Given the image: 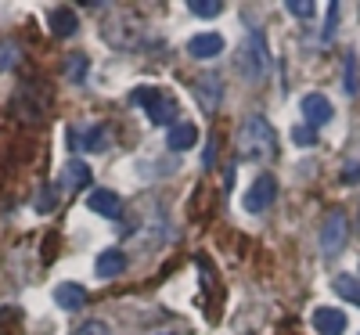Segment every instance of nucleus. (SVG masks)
<instances>
[{
	"instance_id": "nucleus-1",
	"label": "nucleus",
	"mask_w": 360,
	"mask_h": 335,
	"mask_svg": "<svg viewBox=\"0 0 360 335\" xmlns=\"http://www.w3.org/2000/svg\"><path fill=\"white\" fill-rule=\"evenodd\" d=\"M278 151V134L274 127L266 123L263 115H249L242 119V127H238V156L242 159H252V163H263Z\"/></svg>"
},
{
	"instance_id": "nucleus-2",
	"label": "nucleus",
	"mask_w": 360,
	"mask_h": 335,
	"mask_svg": "<svg viewBox=\"0 0 360 335\" xmlns=\"http://www.w3.org/2000/svg\"><path fill=\"white\" fill-rule=\"evenodd\" d=\"M130 105H137V108H144L148 112V119H152L155 127H176V101L173 98H166L159 87H137L134 94H130Z\"/></svg>"
},
{
	"instance_id": "nucleus-3",
	"label": "nucleus",
	"mask_w": 360,
	"mask_h": 335,
	"mask_svg": "<svg viewBox=\"0 0 360 335\" xmlns=\"http://www.w3.org/2000/svg\"><path fill=\"white\" fill-rule=\"evenodd\" d=\"M270 69V58H266V44H263V33H249L238 47V72H242L249 83H259Z\"/></svg>"
},
{
	"instance_id": "nucleus-4",
	"label": "nucleus",
	"mask_w": 360,
	"mask_h": 335,
	"mask_svg": "<svg viewBox=\"0 0 360 335\" xmlns=\"http://www.w3.org/2000/svg\"><path fill=\"white\" fill-rule=\"evenodd\" d=\"M349 241V217L342 209H332L321 220V253L324 256H339Z\"/></svg>"
},
{
	"instance_id": "nucleus-5",
	"label": "nucleus",
	"mask_w": 360,
	"mask_h": 335,
	"mask_svg": "<svg viewBox=\"0 0 360 335\" xmlns=\"http://www.w3.org/2000/svg\"><path fill=\"white\" fill-rule=\"evenodd\" d=\"M274 198H278V180L270 177V173H259L252 184H249V191H245V213H266L270 206H274Z\"/></svg>"
},
{
	"instance_id": "nucleus-6",
	"label": "nucleus",
	"mask_w": 360,
	"mask_h": 335,
	"mask_svg": "<svg viewBox=\"0 0 360 335\" xmlns=\"http://www.w3.org/2000/svg\"><path fill=\"white\" fill-rule=\"evenodd\" d=\"M72 148L76 151H105L108 148V127L105 123H94V127H83V130H72L69 134Z\"/></svg>"
},
{
	"instance_id": "nucleus-7",
	"label": "nucleus",
	"mask_w": 360,
	"mask_h": 335,
	"mask_svg": "<svg viewBox=\"0 0 360 335\" xmlns=\"http://www.w3.org/2000/svg\"><path fill=\"white\" fill-rule=\"evenodd\" d=\"M86 206L94 213H101V217H108V220H123V198L108 188H94L86 195Z\"/></svg>"
},
{
	"instance_id": "nucleus-8",
	"label": "nucleus",
	"mask_w": 360,
	"mask_h": 335,
	"mask_svg": "<svg viewBox=\"0 0 360 335\" xmlns=\"http://www.w3.org/2000/svg\"><path fill=\"white\" fill-rule=\"evenodd\" d=\"M299 108H303V119H307V127H324V123H332V101H328L324 94H307L303 98V105H299Z\"/></svg>"
},
{
	"instance_id": "nucleus-9",
	"label": "nucleus",
	"mask_w": 360,
	"mask_h": 335,
	"mask_svg": "<svg viewBox=\"0 0 360 335\" xmlns=\"http://www.w3.org/2000/svg\"><path fill=\"white\" fill-rule=\"evenodd\" d=\"M188 54L198 58V62H209V58L224 54V37L220 33H195L188 40Z\"/></svg>"
},
{
	"instance_id": "nucleus-10",
	"label": "nucleus",
	"mask_w": 360,
	"mask_h": 335,
	"mask_svg": "<svg viewBox=\"0 0 360 335\" xmlns=\"http://www.w3.org/2000/svg\"><path fill=\"white\" fill-rule=\"evenodd\" d=\"M314 328L321 335H342L346 331V314L335 307H317L314 310Z\"/></svg>"
},
{
	"instance_id": "nucleus-11",
	"label": "nucleus",
	"mask_w": 360,
	"mask_h": 335,
	"mask_svg": "<svg viewBox=\"0 0 360 335\" xmlns=\"http://www.w3.org/2000/svg\"><path fill=\"white\" fill-rule=\"evenodd\" d=\"M47 22H51V33L62 37V40H69V37L79 33V15H76L72 8H54Z\"/></svg>"
},
{
	"instance_id": "nucleus-12",
	"label": "nucleus",
	"mask_w": 360,
	"mask_h": 335,
	"mask_svg": "<svg viewBox=\"0 0 360 335\" xmlns=\"http://www.w3.org/2000/svg\"><path fill=\"white\" fill-rule=\"evenodd\" d=\"M195 94L202 98V105H205L209 112H213V108L224 101V83H220V76H213V72L198 76V80H195Z\"/></svg>"
},
{
	"instance_id": "nucleus-13",
	"label": "nucleus",
	"mask_w": 360,
	"mask_h": 335,
	"mask_svg": "<svg viewBox=\"0 0 360 335\" xmlns=\"http://www.w3.org/2000/svg\"><path fill=\"white\" fill-rule=\"evenodd\" d=\"M54 303L62 310H79L83 303H86V289L83 285H76V282H62L54 289Z\"/></svg>"
},
{
	"instance_id": "nucleus-14",
	"label": "nucleus",
	"mask_w": 360,
	"mask_h": 335,
	"mask_svg": "<svg viewBox=\"0 0 360 335\" xmlns=\"http://www.w3.org/2000/svg\"><path fill=\"white\" fill-rule=\"evenodd\" d=\"M94 274L98 278H119V274H127V256L119 249H105L94 263Z\"/></svg>"
},
{
	"instance_id": "nucleus-15",
	"label": "nucleus",
	"mask_w": 360,
	"mask_h": 335,
	"mask_svg": "<svg viewBox=\"0 0 360 335\" xmlns=\"http://www.w3.org/2000/svg\"><path fill=\"white\" fill-rule=\"evenodd\" d=\"M166 144H169L173 151H188V148H195V144H198V127H195V123H176V127L166 134Z\"/></svg>"
},
{
	"instance_id": "nucleus-16",
	"label": "nucleus",
	"mask_w": 360,
	"mask_h": 335,
	"mask_svg": "<svg viewBox=\"0 0 360 335\" xmlns=\"http://www.w3.org/2000/svg\"><path fill=\"white\" fill-rule=\"evenodd\" d=\"M86 72H90V58L83 54V51H72L69 58H65V65H62V76H65V83H83L86 80Z\"/></svg>"
},
{
	"instance_id": "nucleus-17",
	"label": "nucleus",
	"mask_w": 360,
	"mask_h": 335,
	"mask_svg": "<svg viewBox=\"0 0 360 335\" xmlns=\"http://www.w3.org/2000/svg\"><path fill=\"white\" fill-rule=\"evenodd\" d=\"M86 184H90V166H86V163H69V166L62 170V188L79 191V188H86Z\"/></svg>"
},
{
	"instance_id": "nucleus-18",
	"label": "nucleus",
	"mask_w": 360,
	"mask_h": 335,
	"mask_svg": "<svg viewBox=\"0 0 360 335\" xmlns=\"http://www.w3.org/2000/svg\"><path fill=\"white\" fill-rule=\"evenodd\" d=\"M332 289L346 299V303H353V307H360V282L353 278V274H339V278L332 282Z\"/></svg>"
},
{
	"instance_id": "nucleus-19",
	"label": "nucleus",
	"mask_w": 360,
	"mask_h": 335,
	"mask_svg": "<svg viewBox=\"0 0 360 335\" xmlns=\"http://www.w3.org/2000/svg\"><path fill=\"white\" fill-rule=\"evenodd\" d=\"M188 11L198 15V18H217V15H224V4L220 0H191Z\"/></svg>"
},
{
	"instance_id": "nucleus-20",
	"label": "nucleus",
	"mask_w": 360,
	"mask_h": 335,
	"mask_svg": "<svg viewBox=\"0 0 360 335\" xmlns=\"http://www.w3.org/2000/svg\"><path fill=\"white\" fill-rule=\"evenodd\" d=\"M292 141H295L299 148H314V144H317V130L307 127V123H303V127H292Z\"/></svg>"
},
{
	"instance_id": "nucleus-21",
	"label": "nucleus",
	"mask_w": 360,
	"mask_h": 335,
	"mask_svg": "<svg viewBox=\"0 0 360 335\" xmlns=\"http://www.w3.org/2000/svg\"><path fill=\"white\" fill-rule=\"evenodd\" d=\"M288 15H295V18H314V11H317V4L314 0H288Z\"/></svg>"
},
{
	"instance_id": "nucleus-22",
	"label": "nucleus",
	"mask_w": 360,
	"mask_h": 335,
	"mask_svg": "<svg viewBox=\"0 0 360 335\" xmlns=\"http://www.w3.org/2000/svg\"><path fill=\"white\" fill-rule=\"evenodd\" d=\"M72 335H112V328H108L105 321H83Z\"/></svg>"
},
{
	"instance_id": "nucleus-23",
	"label": "nucleus",
	"mask_w": 360,
	"mask_h": 335,
	"mask_svg": "<svg viewBox=\"0 0 360 335\" xmlns=\"http://www.w3.org/2000/svg\"><path fill=\"white\" fill-rule=\"evenodd\" d=\"M54 206H58V188H40L37 209H40V213H47V209H54Z\"/></svg>"
},
{
	"instance_id": "nucleus-24",
	"label": "nucleus",
	"mask_w": 360,
	"mask_h": 335,
	"mask_svg": "<svg viewBox=\"0 0 360 335\" xmlns=\"http://www.w3.org/2000/svg\"><path fill=\"white\" fill-rule=\"evenodd\" d=\"M342 87H346V94H356V58L353 54L346 58V83Z\"/></svg>"
},
{
	"instance_id": "nucleus-25",
	"label": "nucleus",
	"mask_w": 360,
	"mask_h": 335,
	"mask_svg": "<svg viewBox=\"0 0 360 335\" xmlns=\"http://www.w3.org/2000/svg\"><path fill=\"white\" fill-rule=\"evenodd\" d=\"M335 25H339V4H328V25H324V40L335 37Z\"/></svg>"
},
{
	"instance_id": "nucleus-26",
	"label": "nucleus",
	"mask_w": 360,
	"mask_h": 335,
	"mask_svg": "<svg viewBox=\"0 0 360 335\" xmlns=\"http://www.w3.org/2000/svg\"><path fill=\"white\" fill-rule=\"evenodd\" d=\"M342 180H346V184H353V180H360V163H353V166H346V173H342Z\"/></svg>"
},
{
	"instance_id": "nucleus-27",
	"label": "nucleus",
	"mask_w": 360,
	"mask_h": 335,
	"mask_svg": "<svg viewBox=\"0 0 360 335\" xmlns=\"http://www.w3.org/2000/svg\"><path fill=\"white\" fill-rule=\"evenodd\" d=\"M169 335H176V331H169Z\"/></svg>"
}]
</instances>
